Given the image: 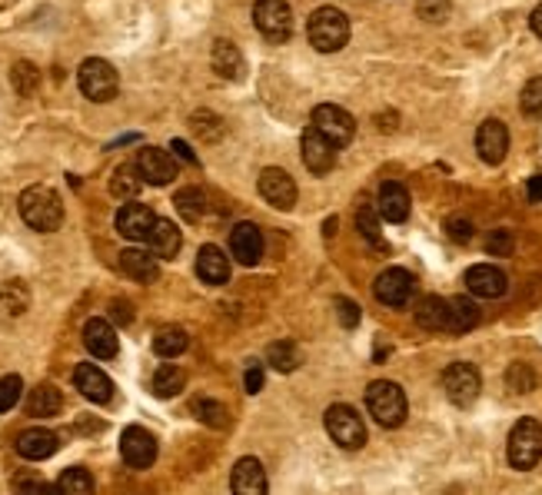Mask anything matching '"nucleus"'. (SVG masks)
<instances>
[{
    "label": "nucleus",
    "instance_id": "nucleus-1",
    "mask_svg": "<svg viewBox=\"0 0 542 495\" xmlns=\"http://www.w3.org/2000/svg\"><path fill=\"white\" fill-rule=\"evenodd\" d=\"M17 207H21L24 223H27L31 229H37V233H53V229H61L63 203L51 186H27V190L21 193V200H17Z\"/></svg>",
    "mask_w": 542,
    "mask_h": 495
},
{
    "label": "nucleus",
    "instance_id": "nucleus-2",
    "mask_svg": "<svg viewBox=\"0 0 542 495\" xmlns=\"http://www.w3.org/2000/svg\"><path fill=\"white\" fill-rule=\"evenodd\" d=\"M366 409L379 425L396 429V425L406 423L410 403H406L403 386H396V382H389V379H376V382H369V389H366Z\"/></svg>",
    "mask_w": 542,
    "mask_h": 495
},
{
    "label": "nucleus",
    "instance_id": "nucleus-3",
    "mask_svg": "<svg viewBox=\"0 0 542 495\" xmlns=\"http://www.w3.org/2000/svg\"><path fill=\"white\" fill-rule=\"evenodd\" d=\"M307 37L319 53H337L349 41V17L337 7H317L307 21Z\"/></svg>",
    "mask_w": 542,
    "mask_h": 495
},
{
    "label": "nucleus",
    "instance_id": "nucleus-4",
    "mask_svg": "<svg viewBox=\"0 0 542 495\" xmlns=\"http://www.w3.org/2000/svg\"><path fill=\"white\" fill-rule=\"evenodd\" d=\"M506 453H509L512 469H522V472L536 469L542 459V425L536 419H519V423L512 425Z\"/></svg>",
    "mask_w": 542,
    "mask_h": 495
},
{
    "label": "nucleus",
    "instance_id": "nucleus-5",
    "mask_svg": "<svg viewBox=\"0 0 542 495\" xmlns=\"http://www.w3.org/2000/svg\"><path fill=\"white\" fill-rule=\"evenodd\" d=\"M77 83H81V93L93 104H107L117 97L120 90V77L113 70L110 63L100 61V57H90V61L81 63V70H77Z\"/></svg>",
    "mask_w": 542,
    "mask_h": 495
},
{
    "label": "nucleus",
    "instance_id": "nucleus-6",
    "mask_svg": "<svg viewBox=\"0 0 542 495\" xmlns=\"http://www.w3.org/2000/svg\"><path fill=\"white\" fill-rule=\"evenodd\" d=\"M323 425H327L329 439L343 449H363L366 445V425L359 419V413L353 406L347 403H337L329 406L327 416H323Z\"/></svg>",
    "mask_w": 542,
    "mask_h": 495
},
{
    "label": "nucleus",
    "instance_id": "nucleus-7",
    "mask_svg": "<svg viewBox=\"0 0 542 495\" xmlns=\"http://www.w3.org/2000/svg\"><path fill=\"white\" fill-rule=\"evenodd\" d=\"M253 23L266 41H290L293 33V11L287 0H256L253 4Z\"/></svg>",
    "mask_w": 542,
    "mask_h": 495
},
{
    "label": "nucleus",
    "instance_id": "nucleus-8",
    "mask_svg": "<svg viewBox=\"0 0 542 495\" xmlns=\"http://www.w3.org/2000/svg\"><path fill=\"white\" fill-rule=\"evenodd\" d=\"M442 389H446L452 406L466 409V406H472L480 399L482 379H480V372H476V366H470V362H452V366H446V372H442Z\"/></svg>",
    "mask_w": 542,
    "mask_h": 495
},
{
    "label": "nucleus",
    "instance_id": "nucleus-9",
    "mask_svg": "<svg viewBox=\"0 0 542 495\" xmlns=\"http://www.w3.org/2000/svg\"><path fill=\"white\" fill-rule=\"evenodd\" d=\"M313 126H317L319 134L327 136L337 150L353 144V136H357V120H353V114H347V110L337 104H319L317 110H313Z\"/></svg>",
    "mask_w": 542,
    "mask_h": 495
},
{
    "label": "nucleus",
    "instance_id": "nucleus-10",
    "mask_svg": "<svg viewBox=\"0 0 542 495\" xmlns=\"http://www.w3.org/2000/svg\"><path fill=\"white\" fill-rule=\"evenodd\" d=\"M373 293H376V300L383 303V306L399 310V306H406V303L413 300V293H416V279H413L410 269L389 266L376 276Z\"/></svg>",
    "mask_w": 542,
    "mask_h": 495
},
{
    "label": "nucleus",
    "instance_id": "nucleus-11",
    "mask_svg": "<svg viewBox=\"0 0 542 495\" xmlns=\"http://www.w3.org/2000/svg\"><path fill=\"white\" fill-rule=\"evenodd\" d=\"M120 455L130 469H150L157 462V439L144 425H127L120 435Z\"/></svg>",
    "mask_w": 542,
    "mask_h": 495
},
{
    "label": "nucleus",
    "instance_id": "nucleus-12",
    "mask_svg": "<svg viewBox=\"0 0 542 495\" xmlns=\"http://www.w3.org/2000/svg\"><path fill=\"white\" fill-rule=\"evenodd\" d=\"M260 196H263L270 207L293 210V203H297V183H293V176L287 170L266 166L263 173H260Z\"/></svg>",
    "mask_w": 542,
    "mask_h": 495
},
{
    "label": "nucleus",
    "instance_id": "nucleus-13",
    "mask_svg": "<svg viewBox=\"0 0 542 495\" xmlns=\"http://www.w3.org/2000/svg\"><path fill=\"white\" fill-rule=\"evenodd\" d=\"M476 154H480L482 163L499 166L509 154V130L502 120H486V124L476 130Z\"/></svg>",
    "mask_w": 542,
    "mask_h": 495
},
{
    "label": "nucleus",
    "instance_id": "nucleus-14",
    "mask_svg": "<svg viewBox=\"0 0 542 495\" xmlns=\"http://www.w3.org/2000/svg\"><path fill=\"white\" fill-rule=\"evenodd\" d=\"M157 217L154 210L147 207V203H137V200H130V203H123L120 210H117V233L127 239H133V243H140V239L150 237V229H154Z\"/></svg>",
    "mask_w": 542,
    "mask_h": 495
},
{
    "label": "nucleus",
    "instance_id": "nucleus-15",
    "mask_svg": "<svg viewBox=\"0 0 542 495\" xmlns=\"http://www.w3.org/2000/svg\"><path fill=\"white\" fill-rule=\"evenodd\" d=\"M230 253H233L236 263L243 266H256L263 259V233L256 223H236L233 233H230Z\"/></svg>",
    "mask_w": 542,
    "mask_h": 495
},
{
    "label": "nucleus",
    "instance_id": "nucleus-16",
    "mask_svg": "<svg viewBox=\"0 0 542 495\" xmlns=\"http://www.w3.org/2000/svg\"><path fill=\"white\" fill-rule=\"evenodd\" d=\"M300 146H303V163H307L309 173H329V170H333V163H337V146L329 144L317 126H309L307 134H303Z\"/></svg>",
    "mask_w": 542,
    "mask_h": 495
},
{
    "label": "nucleus",
    "instance_id": "nucleus-17",
    "mask_svg": "<svg viewBox=\"0 0 542 495\" xmlns=\"http://www.w3.org/2000/svg\"><path fill=\"white\" fill-rule=\"evenodd\" d=\"M466 286H470L472 296H480V300H499L502 293L509 289V279L502 273L499 266H492V263H480V266H472L466 273Z\"/></svg>",
    "mask_w": 542,
    "mask_h": 495
},
{
    "label": "nucleus",
    "instance_id": "nucleus-18",
    "mask_svg": "<svg viewBox=\"0 0 542 495\" xmlns=\"http://www.w3.org/2000/svg\"><path fill=\"white\" fill-rule=\"evenodd\" d=\"M137 166H140L147 183L154 186H166L170 180H176V160L166 150H160V146H144L137 154Z\"/></svg>",
    "mask_w": 542,
    "mask_h": 495
},
{
    "label": "nucleus",
    "instance_id": "nucleus-19",
    "mask_svg": "<svg viewBox=\"0 0 542 495\" xmlns=\"http://www.w3.org/2000/svg\"><path fill=\"white\" fill-rule=\"evenodd\" d=\"M73 382H77V389L90 399V403H100L107 406L113 399V382L110 376L103 369H97V366H90V362H81L77 369H73Z\"/></svg>",
    "mask_w": 542,
    "mask_h": 495
},
{
    "label": "nucleus",
    "instance_id": "nucleus-20",
    "mask_svg": "<svg viewBox=\"0 0 542 495\" xmlns=\"http://www.w3.org/2000/svg\"><path fill=\"white\" fill-rule=\"evenodd\" d=\"M410 190L396 180H386V183L379 186V200H376V210L379 217L386 219V223H403V219L410 217Z\"/></svg>",
    "mask_w": 542,
    "mask_h": 495
},
{
    "label": "nucleus",
    "instance_id": "nucleus-21",
    "mask_svg": "<svg viewBox=\"0 0 542 495\" xmlns=\"http://www.w3.org/2000/svg\"><path fill=\"white\" fill-rule=\"evenodd\" d=\"M57 449H61V439H57L51 429H43V425L24 429V433L17 435V453H21L24 459H31V462H43V459H51Z\"/></svg>",
    "mask_w": 542,
    "mask_h": 495
},
{
    "label": "nucleus",
    "instance_id": "nucleus-22",
    "mask_svg": "<svg viewBox=\"0 0 542 495\" xmlns=\"http://www.w3.org/2000/svg\"><path fill=\"white\" fill-rule=\"evenodd\" d=\"M230 489H233L236 495H263L266 492V472H263V465H260V459L243 455V459L233 465Z\"/></svg>",
    "mask_w": 542,
    "mask_h": 495
},
{
    "label": "nucleus",
    "instance_id": "nucleus-23",
    "mask_svg": "<svg viewBox=\"0 0 542 495\" xmlns=\"http://www.w3.org/2000/svg\"><path fill=\"white\" fill-rule=\"evenodd\" d=\"M83 346L97 360H113L117 350H120L117 346V330L107 320H87V326H83Z\"/></svg>",
    "mask_w": 542,
    "mask_h": 495
},
{
    "label": "nucleus",
    "instance_id": "nucleus-24",
    "mask_svg": "<svg viewBox=\"0 0 542 495\" xmlns=\"http://www.w3.org/2000/svg\"><path fill=\"white\" fill-rule=\"evenodd\" d=\"M196 276L210 283V286H223L226 279H230V259L220 247L214 243H206L200 253H196Z\"/></svg>",
    "mask_w": 542,
    "mask_h": 495
},
{
    "label": "nucleus",
    "instance_id": "nucleus-25",
    "mask_svg": "<svg viewBox=\"0 0 542 495\" xmlns=\"http://www.w3.org/2000/svg\"><path fill=\"white\" fill-rule=\"evenodd\" d=\"M147 243H150V253H154L157 259H174L176 253H180V247H184V237H180L176 223H170V219H157L154 229H150V237H147Z\"/></svg>",
    "mask_w": 542,
    "mask_h": 495
},
{
    "label": "nucleus",
    "instance_id": "nucleus-26",
    "mask_svg": "<svg viewBox=\"0 0 542 495\" xmlns=\"http://www.w3.org/2000/svg\"><path fill=\"white\" fill-rule=\"evenodd\" d=\"M416 326L426 332H440L450 326V300H440V296H423L416 303Z\"/></svg>",
    "mask_w": 542,
    "mask_h": 495
},
{
    "label": "nucleus",
    "instance_id": "nucleus-27",
    "mask_svg": "<svg viewBox=\"0 0 542 495\" xmlns=\"http://www.w3.org/2000/svg\"><path fill=\"white\" fill-rule=\"evenodd\" d=\"M120 269H123V276L137 279V283H154L157 273H160L157 257L154 253H147V249H123Z\"/></svg>",
    "mask_w": 542,
    "mask_h": 495
},
{
    "label": "nucleus",
    "instance_id": "nucleus-28",
    "mask_svg": "<svg viewBox=\"0 0 542 495\" xmlns=\"http://www.w3.org/2000/svg\"><path fill=\"white\" fill-rule=\"evenodd\" d=\"M214 70L223 77V80H240L243 77V53H240V47L230 41H216L214 43Z\"/></svg>",
    "mask_w": 542,
    "mask_h": 495
},
{
    "label": "nucleus",
    "instance_id": "nucleus-29",
    "mask_svg": "<svg viewBox=\"0 0 542 495\" xmlns=\"http://www.w3.org/2000/svg\"><path fill=\"white\" fill-rule=\"evenodd\" d=\"M480 326V306L470 300V296H452L450 300V326L446 330L462 336V332H470Z\"/></svg>",
    "mask_w": 542,
    "mask_h": 495
},
{
    "label": "nucleus",
    "instance_id": "nucleus-30",
    "mask_svg": "<svg viewBox=\"0 0 542 495\" xmlns=\"http://www.w3.org/2000/svg\"><path fill=\"white\" fill-rule=\"evenodd\" d=\"M61 406H63V396L57 392V386L41 382V386L31 392V399H27V413L37 416V419H51V416L61 413Z\"/></svg>",
    "mask_w": 542,
    "mask_h": 495
},
{
    "label": "nucleus",
    "instance_id": "nucleus-31",
    "mask_svg": "<svg viewBox=\"0 0 542 495\" xmlns=\"http://www.w3.org/2000/svg\"><path fill=\"white\" fill-rule=\"evenodd\" d=\"M144 173H140V166L137 163H123L113 170V180H110V193L117 200H133V196L140 193V186H144Z\"/></svg>",
    "mask_w": 542,
    "mask_h": 495
},
{
    "label": "nucleus",
    "instance_id": "nucleus-32",
    "mask_svg": "<svg viewBox=\"0 0 542 495\" xmlns=\"http://www.w3.org/2000/svg\"><path fill=\"white\" fill-rule=\"evenodd\" d=\"M186 346H190V336H186V330H180V326H164V330L154 336V352L164 356V360H176L180 352H186Z\"/></svg>",
    "mask_w": 542,
    "mask_h": 495
},
{
    "label": "nucleus",
    "instance_id": "nucleus-33",
    "mask_svg": "<svg viewBox=\"0 0 542 495\" xmlns=\"http://www.w3.org/2000/svg\"><path fill=\"white\" fill-rule=\"evenodd\" d=\"M186 386V372L180 366H160L154 372V396L160 399H174L176 392H184Z\"/></svg>",
    "mask_w": 542,
    "mask_h": 495
},
{
    "label": "nucleus",
    "instance_id": "nucleus-34",
    "mask_svg": "<svg viewBox=\"0 0 542 495\" xmlns=\"http://www.w3.org/2000/svg\"><path fill=\"white\" fill-rule=\"evenodd\" d=\"M174 207L186 223H200L206 213V196L200 193V190H194V186H186V190H180V193L174 196Z\"/></svg>",
    "mask_w": 542,
    "mask_h": 495
},
{
    "label": "nucleus",
    "instance_id": "nucleus-35",
    "mask_svg": "<svg viewBox=\"0 0 542 495\" xmlns=\"http://www.w3.org/2000/svg\"><path fill=\"white\" fill-rule=\"evenodd\" d=\"M376 213L379 210H373V203H363V207L357 210V227H359V233H363V239H366L369 247L379 249V253H386V239H383V233H379Z\"/></svg>",
    "mask_w": 542,
    "mask_h": 495
},
{
    "label": "nucleus",
    "instance_id": "nucleus-36",
    "mask_svg": "<svg viewBox=\"0 0 542 495\" xmlns=\"http://www.w3.org/2000/svg\"><path fill=\"white\" fill-rule=\"evenodd\" d=\"M266 362L273 366L277 372H293L300 366V350H297V342H273L270 350H266Z\"/></svg>",
    "mask_w": 542,
    "mask_h": 495
},
{
    "label": "nucleus",
    "instance_id": "nucleus-37",
    "mask_svg": "<svg viewBox=\"0 0 542 495\" xmlns=\"http://www.w3.org/2000/svg\"><path fill=\"white\" fill-rule=\"evenodd\" d=\"M11 83L21 97H31V93L37 90V83H41V70L27 61H17L14 63V70H11Z\"/></svg>",
    "mask_w": 542,
    "mask_h": 495
},
{
    "label": "nucleus",
    "instance_id": "nucleus-38",
    "mask_svg": "<svg viewBox=\"0 0 542 495\" xmlns=\"http://www.w3.org/2000/svg\"><path fill=\"white\" fill-rule=\"evenodd\" d=\"M57 492H71V495L93 492L90 472H87V469H67V472H61V479H57Z\"/></svg>",
    "mask_w": 542,
    "mask_h": 495
},
{
    "label": "nucleus",
    "instance_id": "nucleus-39",
    "mask_svg": "<svg viewBox=\"0 0 542 495\" xmlns=\"http://www.w3.org/2000/svg\"><path fill=\"white\" fill-rule=\"evenodd\" d=\"M519 110L532 120H539L542 117V77H532L519 93Z\"/></svg>",
    "mask_w": 542,
    "mask_h": 495
},
{
    "label": "nucleus",
    "instance_id": "nucleus-40",
    "mask_svg": "<svg viewBox=\"0 0 542 495\" xmlns=\"http://www.w3.org/2000/svg\"><path fill=\"white\" fill-rule=\"evenodd\" d=\"M0 300H4V306H7V310H11V316H21V313L27 310V286H24L21 279L4 283V289H0Z\"/></svg>",
    "mask_w": 542,
    "mask_h": 495
},
{
    "label": "nucleus",
    "instance_id": "nucleus-41",
    "mask_svg": "<svg viewBox=\"0 0 542 495\" xmlns=\"http://www.w3.org/2000/svg\"><path fill=\"white\" fill-rule=\"evenodd\" d=\"M194 416L200 419V423L214 425V429H223L226 419H230L223 406L214 403V399H196V403H194Z\"/></svg>",
    "mask_w": 542,
    "mask_h": 495
},
{
    "label": "nucleus",
    "instance_id": "nucleus-42",
    "mask_svg": "<svg viewBox=\"0 0 542 495\" xmlns=\"http://www.w3.org/2000/svg\"><path fill=\"white\" fill-rule=\"evenodd\" d=\"M21 392H24V379L21 376H4L0 379V413H11L14 406L21 403Z\"/></svg>",
    "mask_w": 542,
    "mask_h": 495
},
{
    "label": "nucleus",
    "instance_id": "nucleus-43",
    "mask_svg": "<svg viewBox=\"0 0 542 495\" xmlns=\"http://www.w3.org/2000/svg\"><path fill=\"white\" fill-rule=\"evenodd\" d=\"M450 0H416V14H420L423 21L430 23H442L450 17Z\"/></svg>",
    "mask_w": 542,
    "mask_h": 495
},
{
    "label": "nucleus",
    "instance_id": "nucleus-44",
    "mask_svg": "<svg viewBox=\"0 0 542 495\" xmlns=\"http://www.w3.org/2000/svg\"><path fill=\"white\" fill-rule=\"evenodd\" d=\"M194 130L204 136V140H220V136H223V120L204 110V114H194Z\"/></svg>",
    "mask_w": 542,
    "mask_h": 495
},
{
    "label": "nucleus",
    "instance_id": "nucleus-45",
    "mask_svg": "<svg viewBox=\"0 0 542 495\" xmlns=\"http://www.w3.org/2000/svg\"><path fill=\"white\" fill-rule=\"evenodd\" d=\"M532 386H536V376H532V369L526 366V362H512L509 366V389L512 392H532Z\"/></svg>",
    "mask_w": 542,
    "mask_h": 495
},
{
    "label": "nucleus",
    "instance_id": "nucleus-46",
    "mask_svg": "<svg viewBox=\"0 0 542 495\" xmlns=\"http://www.w3.org/2000/svg\"><path fill=\"white\" fill-rule=\"evenodd\" d=\"M486 253H490V257H509L512 253L509 229H492L490 237H486Z\"/></svg>",
    "mask_w": 542,
    "mask_h": 495
},
{
    "label": "nucleus",
    "instance_id": "nucleus-47",
    "mask_svg": "<svg viewBox=\"0 0 542 495\" xmlns=\"http://www.w3.org/2000/svg\"><path fill=\"white\" fill-rule=\"evenodd\" d=\"M446 233H450L456 243H470V239H472V223L466 217H450V219H446Z\"/></svg>",
    "mask_w": 542,
    "mask_h": 495
},
{
    "label": "nucleus",
    "instance_id": "nucleus-48",
    "mask_svg": "<svg viewBox=\"0 0 542 495\" xmlns=\"http://www.w3.org/2000/svg\"><path fill=\"white\" fill-rule=\"evenodd\" d=\"M337 316H339V322H343L347 330L359 326V306L353 300H347V296H339V300H337Z\"/></svg>",
    "mask_w": 542,
    "mask_h": 495
},
{
    "label": "nucleus",
    "instance_id": "nucleus-49",
    "mask_svg": "<svg viewBox=\"0 0 542 495\" xmlns=\"http://www.w3.org/2000/svg\"><path fill=\"white\" fill-rule=\"evenodd\" d=\"M243 382H246V392L256 396V392L263 389V366H260V362H250V366H246Z\"/></svg>",
    "mask_w": 542,
    "mask_h": 495
},
{
    "label": "nucleus",
    "instance_id": "nucleus-50",
    "mask_svg": "<svg viewBox=\"0 0 542 495\" xmlns=\"http://www.w3.org/2000/svg\"><path fill=\"white\" fill-rule=\"evenodd\" d=\"M170 150H174V154L180 156L184 163H196V154H194V150H190V146L184 144V140H174V144H170Z\"/></svg>",
    "mask_w": 542,
    "mask_h": 495
},
{
    "label": "nucleus",
    "instance_id": "nucleus-51",
    "mask_svg": "<svg viewBox=\"0 0 542 495\" xmlns=\"http://www.w3.org/2000/svg\"><path fill=\"white\" fill-rule=\"evenodd\" d=\"M110 310H113V320H117V322H123V326H127V322L133 320V313H130V303H113Z\"/></svg>",
    "mask_w": 542,
    "mask_h": 495
},
{
    "label": "nucleus",
    "instance_id": "nucleus-52",
    "mask_svg": "<svg viewBox=\"0 0 542 495\" xmlns=\"http://www.w3.org/2000/svg\"><path fill=\"white\" fill-rule=\"evenodd\" d=\"M526 193H529L532 203H542V173H536L529 180V186H526Z\"/></svg>",
    "mask_w": 542,
    "mask_h": 495
},
{
    "label": "nucleus",
    "instance_id": "nucleus-53",
    "mask_svg": "<svg viewBox=\"0 0 542 495\" xmlns=\"http://www.w3.org/2000/svg\"><path fill=\"white\" fill-rule=\"evenodd\" d=\"M529 23H532V33H536V37H542V4L536 7V11H532Z\"/></svg>",
    "mask_w": 542,
    "mask_h": 495
}]
</instances>
